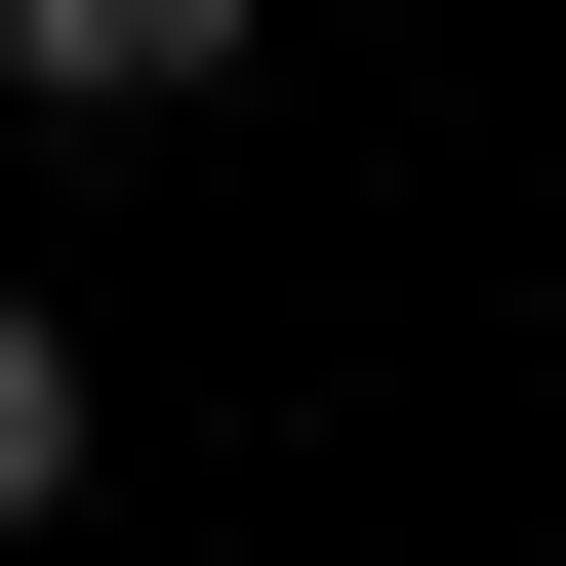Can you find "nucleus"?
Returning <instances> with one entry per match:
<instances>
[{
    "instance_id": "1",
    "label": "nucleus",
    "mask_w": 566,
    "mask_h": 566,
    "mask_svg": "<svg viewBox=\"0 0 566 566\" xmlns=\"http://www.w3.org/2000/svg\"><path fill=\"white\" fill-rule=\"evenodd\" d=\"M0 82L41 122H163V82H243V0H0Z\"/></svg>"
},
{
    "instance_id": "2",
    "label": "nucleus",
    "mask_w": 566,
    "mask_h": 566,
    "mask_svg": "<svg viewBox=\"0 0 566 566\" xmlns=\"http://www.w3.org/2000/svg\"><path fill=\"white\" fill-rule=\"evenodd\" d=\"M0 526H82V324L0 283Z\"/></svg>"
}]
</instances>
